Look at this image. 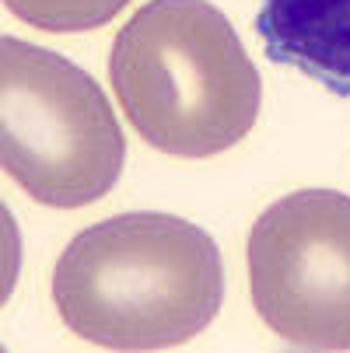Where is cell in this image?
Listing matches in <instances>:
<instances>
[{
    "mask_svg": "<svg viewBox=\"0 0 350 353\" xmlns=\"http://www.w3.org/2000/svg\"><path fill=\"white\" fill-rule=\"evenodd\" d=\"M109 84L130 126L175 158H211L256 126L263 84L207 0H151L116 35Z\"/></svg>",
    "mask_w": 350,
    "mask_h": 353,
    "instance_id": "7a4b0ae2",
    "label": "cell"
},
{
    "mask_svg": "<svg viewBox=\"0 0 350 353\" xmlns=\"http://www.w3.org/2000/svg\"><path fill=\"white\" fill-rule=\"evenodd\" d=\"M0 158L46 207H88L123 175L126 140L91 74L25 39L0 42Z\"/></svg>",
    "mask_w": 350,
    "mask_h": 353,
    "instance_id": "3957f363",
    "label": "cell"
},
{
    "mask_svg": "<svg viewBox=\"0 0 350 353\" xmlns=\"http://www.w3.org/2000/svg\"><path fill=\"white\" fill-rule=\"evenodd\" d=\"M249 294L298 350H350V196L298 189L249 231Z\"/></svg>",
    "mask_w": 350,
    "mask_h": 353,
    "instance_id": "277c9868",
    "label": "cell"
},
{
    "mask_svg": "<svg viewBox=\"0 0 350 353\" xmlns=\"http://www.w3.org/2000/svg\"><path fill=\"white\" fill-rule=\"evenodd\" d=\"M8 11L42 32H91L109 25L130 0H4Z\"/></svg>",
    "mask_w": 350,
    "mask_h": 353,
    "instance_id": "8992f818",
    "label": "cell"
},
{
    "mask_svg": "<svg viewBox=\"0 0 350 353\" xmlns=\"http://www.w3.org/2000/svg\"><path fill=\"white\" fill-rule=\"evenodd\" d=\"M256 35L266 60L350 98V0H263Z\"/></svg>",
    "mask_w": 350,
    "mask_h": 353,
    "instance_id": "5b68a950",
    "label": "cell"
},
{
    "mask_svg": "<svg viewBox=\"0 0 350 353\" xmlns=\"http://www.w3.org/2000/svg\"><path fill=\"white\" fill-rule=\"evenodd\" d=\"M224 297L214 238L172 214H119L84 228L57 259L60 319L102 350H168L204 332Z\"/></svg>",
    "mask_w": 350,
    "mask_h": 353,
    "instance_id": "6da1fadb",
    "label": "cell"
}]
</instances>
